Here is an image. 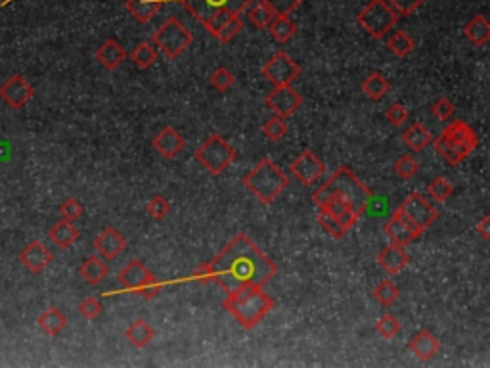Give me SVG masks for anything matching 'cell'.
<instances>
[{
	"label": "cell",
	"instance_id": "obj_22",
	"mask_svg": "<svg viewBox=\"0 0 490 368\" xmlns=\"http://www.w3.org/2000/svg\"><path fill=\"white\" fill-rule=\"evenodd\" d=\"M126 52L123 48V44H119L115 39H107L105 43L100 44V48L96 50V60L98 64L107 71H115L123 62H125Z\"/></svg>",
	"mask_w": 490,
	"mask_h": 368
},
{
	"label": "cell",
	"instance_id": "obj_1",
	"mask_svg": "<svg viewBox=\"0 0 490 368\" xmlns=\"http://www.w3.org/2000/svg\"><path fill=\"white\" fill-rule=\"evenodd\" d=\"M209 265L213 282H217L226 294L244 286H266L278 275L276 263L263 254L245 232L236 234Z\"/></svg>",
	"mask_w": 490,
	"mask_h": 368
},
{
	"label": "cell",
	"instance_id": "obj_6",
	"mask_svg": "<svg viewBox=\"0 0 490 368\" xmlns=\"http://www.w3.org/2000/svg\"><path fill=\"white\" fill-rule=\"evenodd\" d=\"M360 27L373 39H383L392 31V27L402 20V15L389 0H371L357 15Z\"/></svg>",
	"mask_w": 490,
	"mask_h": 368
},
{
	"label": "cell",
	"instance_id": "obj_16",
	"mask_svg": "<svg viewBox=\"0 0 490 368\" xmlns=\"http://www.w3.org/2000/svg\"><path fill=\"white\" fill-rule=\"evenodd\" d=\"M92 248L98 251V255L105 261L117 259L126 248L125 236L117 230V228L107 227L92 240Z\"/></svg>",
	"mask_w": 490,
	"mask_h": 368
},
{
	"label": "cell",
	"instance_id": "obj_50",
	"mask_svg": "<svg viewBox=\"0 0 490 368\" xmlns=\"http://www.w3.org/2000/svg\"><path fill=\"white\" fill-rule=\"evenodd\" d=\"M192 278L199 284H209L213 282V269H211L209 263H204L199 265L194 272H192Z\"/></svg>",
	"mask_w": 490,
	"mask_h": 368
},
{
	"label": "cell",
	"instance_id": "obj_14",
	"mask_svg": "<svg viewBox=\"0 0 490 368\" xmlns=\"http://www.w3.org/2000/svg\"><path fill=\"white\" fill-rule=\"evenodd\" d=\"M265 104L274 115L287 119L297 114V110L303 106V96L291 85L274 86L272 91L266 94Z\"/></svg>",
	"mask_w": 490,
	"mask_h": 368
},
{
	"label": "cell",
	"instance_id": "obj_23",
	"mask_svg": "<svg viewBox=\"0 0 490 368\" xmlns=\"http://www.w3.org/2000/svg\"><path fill=\"white\" fill-rule=\"evenodd\" d=\"M110 269H107V263L105 259H102L100 255H92V257H86L81 267H79V275L83 278L84 282L91 284V286H100L104 282V278L107 276Z\"/></svg>",
	"mask_w": 490,
	"mask_h": 368
},
{
	"label": "cell",
	"instance_id": "obj_42",
	"mask_svg": "<svg viewBox=\"0 0 490 368\" xmlns=\"http://www.w3.org/2000/svg\"><path fill=\"white\" fill-rule=\"evenodd\" d=\"M392 169H395V175L399 178L410 180V178L416 177V173L420 171V163L413 159V156H400L399 159L395 162V165H392Z\"/></svg>",
	"mask_w": 490,
	"mask_h": 368
},
{
	"label": "cell",
	"instance_id": "obj_41",
	"mask_svg": "<svg viewBox=\"0 0 490 368\" xmlns=\"http://www.w3.org/2000/svg\"><path fill=\"white\" fill-rule=\"evenodd\" d=\"M146 213L155 221H163L171 213V202L161 194H155L146 204Z\"/></svg>",
	"mask_w": 490,
	"mask_h": 368
},
{
	"label": "cell",
	"instance_id": "obj_29",
	"mask_svg": "<svg viewBox=\"0 0 490 368\" xmlns=\"http://www.w3.org/2000/svg\"><path fill=\"white\" fill-rule=\"evenodd\" d=\"M433 140V136L421 123H412L410 127L402 133V142L406 144L408 150L412 152H423Z\"/></svg>",
	"mask_w": 490,
	"mask_h": 368
},
{
	"label": "cell",
	"instance_id": "obj_28",
	"mask_svg": "<svg viewBox=\"0 0 490 368\" xmlns=\"http://www.w3.org/2000/svg\"><path fill=\"white\" fill-rule=\"evenodd\" d=\"M48 238L56 244L58 248L69 249L71 246L79 240V230L73 223L62 219V221H58L56 225L50 228Z\"/></svg>",
	"mask_w": 490,
	"mask_h": 368
},
{
	"label": "cell",
	"instance_id": "obj_51",
	"mask_svg": "<svg viewBox=\"0 0 490 368\" xmlns=\"http://www.w3.org/2000/svg\"><path fill=\"white\" fill-rule=\"evenodd\" d=\"M475 228H477V232H481V236H483L484 240H490V217L489 215H484L483 219L477 223Z\"/></svg>",
	"mask_w": 490,
	"mask_h": 368
},
{
	"label": "cell",
	"instance_id": "obj_52",
	"mask_svg": "<svg viewBox=\"0 0 490 368\" xmlns=\"http://www.w3.org/2000/svg\"><path fill=\"white\" fill-rule=\"evenodd\" d=\"M12 2H14V0H4V2H0V6L4 8V6H8V4H12Z\"/></svg>",
	"mask_w": 490,
	"mask_h": 368
},
{
	"label": "cell",
	"instance_id": "obj_46",
	"mask_svg": "<svg viewBox=\"0 0 490 368\" xmlns=\"http://www.w3.org/2000/svg\"><path fill=\"white\" fill-rule=\"evenodd\" d=\"M431 112H433V115L437 117L439 121H450L452 117H454V114H456V106L450 102L449 98H437L433 102V106H431Z\"/></svg>",
	"mask_w": 490,
	"mask_h": 368
},
{
	"label": "cell",
	"instance_id": "obj_40",
	"mask_svg": "<svg viewBox=\"0 0 490 368\" xmlns=\"http://www.w3.org/2000/svg\"><path fill=\"white\" fill-rule=\"evenodd\" d=\"M428 192L435 202H446V199L454 194V186H452V183H450L449 178L437 177L429 183Z\"/></svg>",
	"mask_w": 490,
	"mask_h": 368
},
{
	"label": "cell",
	"instance_id": "obj_37",
	"mask_svg": "<svg viewBox=\"0 0 490 368\" xmlns=\"http://www.w3.org/2000/svg\"><path fill=\"white\" fill-rule=\"evenodd\" d=\"M234 83H236L234 73H232L228 67H225V65L217 67V70L213 71V73L209 75V85L218 92L230 91L232 86H234Z\"/></svg>",
	"mask_w": 490,
	"mask_h": 368
},
{
	"label": "cell",
	"instance_id": "obj_18",
	"mask_svg": "<svg viewBox=\"0 0 490 368\" xmlns=\"http://www.w3.org/2000/svg\"><path fill=\"white\" fill-rule=\"evenodd\" d=\"M385 234L387 238L391 240V244H399V246H408L413 240H418L421 232L413 227L410 221H406L399 211L392 213V217L385 223Z\"/></svg>",
	"mask_w": 490,
	"mask_h": 368
},
{
	"label": "cell",
	"instance_id": "obj_9",
	"mask_svg": "<svg viewBox=\"0 0 490 368\" xmlns=\"http://www.w3.org/2000/svg\"><path fill=\"white\" fill-rule=\"evenodd\" d=\"M119 284L125 290L133 291L136 296H142L144 299H155L161 294V284L157 282L154 272L147 269L146 265L138 259L126 265L119 272Z\"/></svg>",
	"mask_w": 490,
	"mask_h": 368
},
{
	"label": "cell",
	"instance_id": "obj_7",
	"mask_svg": "<svg viewBox=\"0 0 490 368\" xmlns=\"http://www.w3.org/2000/svg\"><path fill=\"white\" fill-rule=\"evenodd\" d=\"M196 162L211 175H223L232 163L238 159V152L220 135H211L204 144L196 150Z\"/></svg>",
	"mask_w": 490,
	"mask_h": 368
},
{
	"label": "cell",
	"instance_id": "obj_47",
	"mask_svg": "<svg viewBox=\"0 0 490 368\" xmlns=\"http://www.w3.org/2000/svg\"><path fill=\"white\" fill-rule=\"evenodd\" d=\"M408 110L406 106H402L400 102H392L391 106L387 107L385 112V119L391 123L392 127H400V125H404L408 121Z\"/></svg>",
	"mask_w": 490,
	"mask_h": 368
},
{
	"label": "cell",
	"instance_id": "obj_17",
	"mask_svg": "<svg viewBox=\"0 0 490 368\" xmlns=\"http://www.w3.org/2000/svg\"><path fill=\"white\" fill-rule=\"evenodd\" d=\"M54 259V255L41 240L29 242L25 248L20 251V263L31 272V275H41L42 270L48 267Z\"/></svg>",
	"mask_w": 490,
	"mask_h": 368
},
{
	"label": "cell",
	"instance_id": "obj_21",
	"mask_svg": "<svg viewBox=\"0 0 490 368\" xmlns=\"http://www.w3.org/2000/svg\"><path fill=\"white\" fill-rule=\"evenodd\" d=\"M408 261H410V257H408L406 249H404V246H399V244L387 246L378 255V265L385 272H389V275L402 272V270L406 269Z\"/></svg>",
	"mask_w": 490,
	"mask_h": 368
},
{
	"label": "cell",
	"instance_id": "obj_32",
	"mask_svg": "<svg viewBox=\"0 0 490 368\" xmlns=\"http://www.w3.org/2000/svg\"><path fill=\"white\" fill-rule=\"evenodd\" d=\"M413 46H416V41L402 29L391 31V35L387 39V48L391 50L397 58H406L413 50Z\"/></svg>",
	"mask_w": 490,
	"mask_h": 368
},
{
	"label": "cell",
	"instance_id": "obj_35",
	"mask_svg": "<svg viewBox=\"0 0 490 368\" xmlns=\"http://www.w3.org/2000/svg\"><path fill=\"white\" fill-rule=\"evenodd\" d=\"M371 296H373V299H376L381 307H391V305L399 299L400 290L399 286H395L391 280H381V282L373 288Z\"/></svg>",
	"mask_w": 490,
	"mask_h": 368
},
{
	"label": "cell",
	"instance_id": "obj_19",
	"mask_svg": "<svg viewBox=\"0 0 490 368\" xmlns=\"http://www.w3.org/2000/svg\"><path fill=\"white\" fill-rule=\"evenodd\" d=\"M152 146L165 159H175L183 152L184 146H186V140H184V136L175 127H163L154 140H152Z\"/></svg>",
	"mask_w": 490,
	"mask_h": 368
},
{
	"label": "cell",
	"instance_id": "obj_2",
	"mask_svg": "<svg viewBox=\"0 0 490 368\" xmlns=\"http://www.w3.org/2000/svg\"><path fill=\"white\" fill-rule=\"evenodd\" d=\"M371 198H373V192L360 183L347 165L339 167L312 194V202L316 206L324 211L331 213L347 232L357 225L358 217L368 211Z\"/></svg>",
	"mask_w": 490,
	"mask_h": 368
},
{
	"label": "cell",
	"instance_id": "obj_39",
	"mask_svg": "<svg viewBox=\"0 0 490 368\" xmlns=\"http://www.w3.org/2000/svg\"><path fill=\"white\" fill-rule=\"evenodd\" d=\"M376 330H378V334L381 336V338H385V340H392V338H397V336L400 334V330H402V324H400V320L397 319L395 315L387 313V315H383V317L378 320Z\"/></svg>",
	"mask_w": 490,
	"mask_h": 368
},
{
	"label": "cell",
	"instance_id": "obj_15",
	"mask_svg": "<svg viewBox=\"0 0 490 368\" xmlns=\"http://www.w3.org/2000/svg\"><path fill=\"white\" fill-rule=\"evenodd\" d=\"M289 171L299 183L305 184V186H312L324 175L326 163L316 156L312 150H305V152H301V156L291 163Z\"/></svg>",
	"mask_w": 490,
	"mask_h": 368
},
{
	"label": "cell",
	"instance_id": "obj_3",
	"mask_svg": "<svg viewBox=\"0 0 490 368\" xmlns=\"http://www.w3.org/2000/svg\"><path fill=\"white\" fill-rule=\"evenodd\" d=\"M225 309L238 320L241 328L253 330L272 311L274 299L263 291V286H244L226 296Z\"/></svg>",
	"mask_w": 490,
	"mask_h": 368
},
{
	"label": "cell",
	"instance_id": "obj_44",
	"mask_svg": "<svg viewBox=\"0 0 490 368\" xmlns=\"http://www.w3.org/2000/svg\"><path fill=\"white\" fill-rule=\"evenodd\" d=\"M60 217H62L63 221H69V223H75L77 219H81L84 213V207L83 204L79 202V199L75 198H67L63 199L62 206H60Z\"/></svg>",
	"mask_w": 490,
	"mask_h": 368
},
{
	"label": "cell",
	"instance_id": "obj_45",
	"mask_svg": "<svg viewBox=\"0 0 490 368\" xmlns=\"http://www.w3.org/2000/svg\"><path fill=\"white\" fill-rule=\"evenodd\" d=\"M104 311V305L102 301L96 298H84L81 303H79V313L83 315L86 320H96Z\"/></svg>",
	"mask_w": 490,
	"mask_h": 368
},
{
	"label": "cell",
	"instance_id": "obj_48",
	"mask_svg": "<svg viewBox=\"0 0 490 368\" xmlns=\"http://www.w3.org/2000/svg\"><path fill=\"white\" fill-rule=\"evenodd\" d=\"M276 15H289L301 6L303 0H263Z\"/></svg>",
	"mask_w": 490,
	"mask_h": 368
},
{
	"label": "cell",
	"instance_id": "obj_8",
	"mask_svg": "<svg viewBox=\"0 0 490 368\" xmlns=\"http://www.w3.org/2000/svg\"><path fill=\"white\" fill-rule=\"evenodd\" d=\"M192 43H194V35L176 18L165 20L161 27L154 33V46L161 52L163 56H167L168 60H176L184 50L190 48Z\"/></svg>",
	"mask_w": 490,
	"mask_h": 368
},
{
	"label": "cell",
	"instance_id": "obj_13",
	"mask_svg": "<svg viewBox=\"0 0 490 368\" xmlns=\"http://www.w3.org/2000/svg\"><path fill=\"white\" fill-rule=\"evenodd\" d=\"M35 96V88L21 73H12L0 85V100L12 110H21Z\"/></svg>",
	"mask_w": 490,
	"mask_h": 368
},
{
	"label": "cell",
	"instance_id": "obj_24",
	"mask_svg": "<svg viewBox=\"0 0 490 368\" xmlns=\"http://www.w3.org/2000/svg\"><path fill=\"white\" fill-rule=\"evenodd\" d=\"M463 35L475 46H484L490 41V23L484 15L477 14L463 27Z\"/></svg>",
	"mask_w": 490,
	"mask_h": 368
},
{
	"label": "cell",
	"instance_id": "obj_31",
	"mask_svg": "<svg viewBox=\"0 0 490 368\" xmlns=\"http://www.w3.org/2000/svg\"><path fill=\"white\" fill-rule=\"evenodd\" d=\"M266 29H268V33H270L274 41L282 44L289 43L297 33V25L291 22L289 15H276Z\"/></svg>",
	"mask_w": 490,
	"mask_h": 368
},
{
	"label": "cell",
	"instance_id": "obj_11",
	"mask_svg": "<svg viewBox=\"0 0 490 368\" xmlns=\"http://www.w3.org/2000/svg\"><path fill=\"white\" fill-rule=\"evenodd\" d=\"M397 211H399L404 219L410 221L421 234L425 232V230L433 225L435 221L439 219L437 209L429 204L428 198H425L423 194H418V192L410 194V196L400 204Z\"/></svg>",
	"mask_w": 490,
	"mask_h": 368
},
{
	"label": "cell",
	"instance_id": "obj_30",
	"mask_svg": "<svg viewBox=\"0 0 490 368\" xmlns=\"http://www.w3.org/2000/svg\"><path fill=\"white\" fill-rule=\"evenodd\" d=\"M154 336H155L154 328L147 324L146 320H142V319L131 322L128 328L125 330L126 340L131 341L134 347H138V349L146 347L150 341L154 340Z\"/></svg>",
	"mask_w": 490,
	"mask_h": 368
},
{
	"label": "cell",
	"instance_id": "obj_4",
	"mask_svg": "<svg viewBox=\"0 0 490 368\" xmlns=\"http://www.w3.org/2000/svg\"><path fill=\"white\" fill-rule=\"evenodd\" d=\"M431 144L444 162L456 167L471 156V152L479 144V136L465 121L454 119L450 125H446L437 140H431Z\"/></svg>",
	"mask_w": 490,
	"mask_h": 368
},
{
	"label": "cell",
	"instance_id": "obj_34",
	"mask_svg": "<svg viewBox=\"0 0 490 368\" xmlns=\"http://www.w3.org/2000/svg\"><path fill=\"white\" fill-rule=\"evenodd\" d=\"M247 18H249V22L255 25L257 29H266L268 25H270V22H272L274 18H276V14H274L270 8L266 6V2H263V0H253L251 4H249V8H247Z\"/></svg>",
	"mask_w": 490,
	"mask_h": 368
},
{
	"label": "cell",
	"instance_id": "obj_33",
	"mask_svg": "<svg viewBox=\"0 0 490 368\" xmlns=\"http://www.w3.org/2000/svg\"><path fill=\"white\" fill-rule=\"evenodd\" d=\"M131 60L138 70H150L157 62V48L152 43H138L131 52Z\"/></svg>",
	"mask_w": 490,
	"mask_h": 368
},
{
	"label": "cell",
	"instance_id": "obj_27",
	"mask_svg": "<svg viewBox=\"0 0 490 368\" xmlns=\"http://www.w3.org/2000/svg\"><path fill=\"white\" fill-rule=\"evenodd\" d=\"M389 91H391V81H389L383 73H379V71H373V73H370V75L362 81V92H364L371 102L383 100L387 94H389Z\"/></svg>",
	"mask_w": 490,
	"mask_h": 368
},
{
	"label": "cell",
	"instance_id": "obj_20",
	"mask_svg": "<svg viewBox=\"0 0 490 368\" xmlns=\"http://www.w3.org/2000/svg\"><path fill=\"white\" fill-rule=\"evenodd\" d=\"M408 349L412 351L420 361H431L433 357L439 355L441 351V341L435 336L433 332L429 330H420V332L413 336L412 340L408 341Z\"/></svg>",
	"mask_w": 490,
	"mask_h": 368
},
{
	"label": "cell",
	"instance_id": "obj_12",
	"mask_svg": "<svg viewBox=\"0 0 490 368\" xmlns=\"http://www.w3.org/2000/svg\"><path fill=\"white\" fill-rule=\"evenodd\" d=\"M263 77L274 86H287L293 83L295 79L301 75V65L295 62L293 58L286 54L284 50L276 52L265 65H263Z\"/></svg>",
	"mask_w": 490,
	"mask_h": 368
},
{
	"label": "cell",
	"instance_id": "obj_25",
	"mask_svg": "<svg viewBox=\"0 0 490 368\" xmlns=\"http://www.w3.org/2000/svg\"><path fill=\"white\" fill-rule=\"evenodd\" d=\"M37 324H39V328H41L46 336L56 338V336H60V334L63 332V328L67 326V317H65L58 307H48V309L37 319Z\"/></svg>",
	"mask_w": 490,
	"mask_h": 368
},
{
	"label": "cell",
	"instance_id": "obj_5",
	"mask_svg": "<svg viewBox=\"0 0 490 368\" xmlns=\"http://www.w3.org/2000/svg\"><path fill=\"white\" fill-rule=\"evenodd\" d=\"M287 184L289 178L286 177V173L270 157H263L259 163H255L253 169L244 177L245 188L265 206L276 202V198L287 188Z\"/></svg>",
	"mask_w": 490,
	"mask_h": 368
},
{
	"label": "cell",
	"instance_id": "obj_43",
	"mask_svg": "<svg viewBox=\"0 0 490 368\" xmlns=\"http://www.w3.org/2000/svg\"><path fill=\"white\" fill-rule=\"evenodd\" d=\"M241 29H244L241 18H239V15H232L230 20L223 23V27L218 29L213 37H215L217 41H220V43H230L234 37L238 35V33H241Z\"/></svg>",
	"mask_w": 490,
	"mask_h": 368
},
{
	"label": "cell",
	"instance_id": "obj_10",
	"mask_svg": "<svg viewBox=\"0 0 490 368\" xmlns=\"http://www.w3.org/2000/svg\"><path fill=\"white\" fill-rule=\"evenodd\" d=\"M176 2L186 8L197 22L205 25L213 15L223 10H228L232 14H241L249 8L253 0H176Z\"/></svg>",
	"mask_w": 490,
	"mask_h": 368
},
{
	"label": "cell",
	"instance_id": "obj_38",
	"mask_svg": "<svg viewBox=\"0 0 490 368\" xmlns=\"http://www.w3.org/2000/svg\"><path fill=\"white\" fill-rule=\"evenodd\" d=\"M263 135L270 142H280L282 138L287 135L286 119H284V117H278V115H272L270 119L265 121V125H263Z\"/></svg>",
	"mask_w": 490,
	"mask_h": 368
},
{
	"label": "cell",
	"instance_id": "obj_36",
	"mask_svg": "<svg viewBox=\"0 0 490 368\" xmlns=\"http://www.w3.org/2000/svg\"><path fill=\"white\" fill-rule=\"evenodd\" d=\"M318 225L326 230V232L333 238V240H343L345 236H347V230H345L343 227H341V223L331 215V213L324 211V209H320V213H318Z\"/></svg>",
	"mask_w": 490,
	"mask_h": 368
},
{
	"label": "cell",
	"instance_id": "obj_49",
	"mask_svg": "<svg viewBox=\"0 0 490 368\" xmlns=\"http://www.w3.org/2000/svg\"><path fill=\"white\" fill-rule=\"evenodd\" d=\"M389 2L399 10L400 15L404 18V15L412 14L413 10H418V8L421 6V2H425V0H389Z\"/></svg>",
	"mask_w": 490,
	"mask_h": 368
},
{
	"label": "cell",
	"instance_id": "obj_26",
	"mask_svg": "<svg viewBox=\"0 0 490 368\" xmlns=\"http://www.w3.org/2000/svg\"><path fill=\"white\" fill-rule=\"evenodd\" d=\"M163 8V0H126V10L136 23H147Z\"/></svg>",
	"mask_w": 490,
	"mask_h": 368
}]
</instances>
